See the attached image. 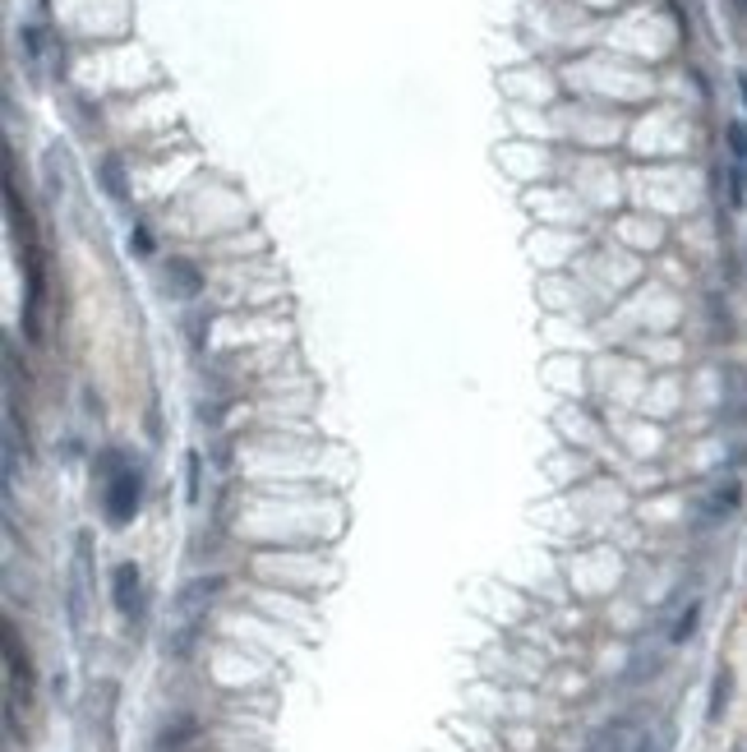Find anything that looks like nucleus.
<instances>
[{"instance_id":"obj_5","label":"nucleus","mask_w":747,"mask_h":752,"mask_svg":"<svg viewBox=\"0 0 747 752\" xmlns=\"http://www.w3.org/2000/svg\"><path fill=\"white\" fill-rule=\"evenodd\" d=\"M199 287H204V277H199V268H194L189 259H171L167 263V291L171 296L189 300V296H199Z\"/></svg>"},{"instance_id":"obj_6","label":"nucleus","mask_w":747,"mask_h":752,"mask_svg":"<svg viewBox=\"0 0 747 752\" xmlns=\"http://www.w3.org/2000/svg\"><path fill=\"white\" fill-rule=\"evenodd\" d=\"M738 499H742V485L738 481H724V485H715L711 494H706V518H729V512L738 508Z\"/></svg>"},{"instance_id":"obj_12","label":"nucleus","mask_w":747,"mask_h":752,"mask_svg":"<svg viewBox=\"0 0 747 752\" xmlns=\"http://www.w3.org/2000/svg\"><path fill=\"white\" fill-rule=\"evenodd\" d=\"M742 97H747V74H742Z\"/></svg>"},{"instance_id":"obj_8","label":"nucleus","mask_w":747,"mask_h":752,"mask_svg":"<svg viewBox=\"0 0 747 752\" xmlns=\"http://www.w3.org/2000/svg\"><path fill=\"white\" fill-rule=\"evenodd\" d=\"M729 683H733V674H729V669H720V674H715V697H711V720H720V716H724Z\"/></svg>"},{"instance_id":"obj_11","label":"nucleus","mask_w":747,"mask_h":752,"mask_svg":"<svg viewBox=\"0 0 747 752\" xmlns=\"http://www.w3.org/2000/svg\"><path fill=\"white\" fill-rule=\"evenodd\" d=\"M130 245H134L139 254H152V241H148V231H134V235H130Z\"/></svg>"},{"instance_id":"obj_1","label":"nucleus","mask_w":747,"mask_h":752,"mask_svg":"<svg viewBox=\"0 0 747 752\" xmlns=\"http://www.w3.org/2000/svg\"><path fill=\"white\" fill-rule=\"evenodd\" d=\"M217 591H222V577H194V582L180 586L176 610H171V628H167V651L171 656H185L189 642L199 637V623H204Z\"/></svg>"},{"instance_id":"obj_2","label":"nucleus","mask_w":747,"mask_h":752,"mask_svg":"<svg viewBox=\"0 0 747 752\" xmlns=\"http://www.w3.org/2000/svg\"><path fill=\"white\" fill-rule=\"evenodd\" d=\"M88 601H93V540L88 531L74 536V559H69V628H88Z\"/></svg>"},{"instance_id":"obj_10","label":"nucleus","mask_w":747,"mask_h":752,"mask_svg":"<svg viewBox=\"0 0 747 752\" xmlns=\"http://www.w3.org/2000/svg\"><path fill=\"white\" fill-rule=\"evenodd\" d=\"M106 185H111L115 199H125V180H121V167H115V162H106Z\"/></svg>"},{"instance_id":"obj_9","label":"nucleus","mask_w":747,"mask_h":752,"mask_svg":"<svg viewBox=\"0 0 747 752\" xmlns=\"http://www.w3.org/2000/svg\"><path fill=\"white\" fill-rule=\"evenodd\" d=\"M729 148H733L738 157H747V121H733V125H729Z\"/></svg>"},{"instance_id":"obj_3","label":"nucleus","mask_w":747,"mask_h":752,"mask_svg":"<svg viewBox=\"0 0 747 752\" xmlns=\"http://www.w3.org/2000/svg\"><path fill=\"white\" fill-rule=\"evenodd\" d=\"M139 471L134 466H121V471H111V485H106V522L111 527H125L134 522V512H139Z\"/></svg>"},{"instance_id":"obj_7","label":"nucleus","mask_w":747,"mask_h":752,"mask_svg":"<svg viewBox=\"0 0 747 752\" xmlns=\"http://www.w3.org/2000/svg\"><path fill=\"white\" fill-rule=\"evenodd\" d=\"M697 619H701V605H688V610L679 614V623L670 628V642H688L692 628H697Z\"/></svg>"},{"instance_id":"obj_4","label":"nucleus","mask_w":747,"mask_h":752,"mask_svg":"<svg viewBox=\"0 0 747 752\" xmlns=\"http://www.w3.org/2000/svg\"><path fill=\"white\" fill-rule=\"evenodd\" d=\"M111 601H115V610H121L125 619H139V610H143V573H139V564H121L111 573Z\"/></svg>"}]
</instances>
